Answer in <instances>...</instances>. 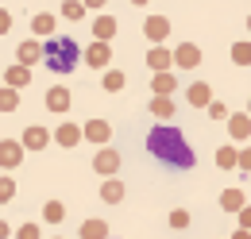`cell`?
Wrapping results in <instances>:
<instances>
[{
	"instance_id": "7",
	"label": "cell",
	"mask_w": 251,
	"mask_h": 239,
	"mask_svg": "<svg viewBox=\"0 0 251 239\" xmlns=\"http://www.w3.org/2000/svg\"><path fill=\"white\" fill-rule=\"evenodd\" d=\"M43 54H47V50H43V43H35V39H27V43H20V47H16V62H20V66H27V70H31L35 62H43Z\"/></svg>"
},
{
	"instance_id": "38",
	"label": "cell",
	"mask_w": 251,
	"mask_h": 239,
	"mask_svg": "<svg viewBox=\"0 0 251 239\" xmlns=\"http://www.w3.org/2000/svg\"><path fill=\"white\" fill-rule=\"evenodd\" d=\"M85 8H104V0H81Z\"/></svg>"
},
{
	"instance_id": "41",
	"label": "cell",
	"mask_w": 251,
	"mask_h": 239,
	"mask_svg": "<svg viewBox=\"0 0 251 239\" xmlns=\"http://www.w3.org/2000/svg\"><path fill=\"white\" fill-rule=\"evenodd\" d=\"M248 31H251V16H248Z\"/></svg>"
},
{
	"instance_id": "26",
	"label": "cell",
	"mask_w": 251,
	"mask_h": 239,
	"mask_svg": "<svg viewBox=\"0 0 251 239\" xmlns=\"http://www.w3.org/2000/svg\"><path fill=\"white\" fill-rule=\"evenodd\" d=\"M31 31L35 35H54V16H50V12H39L31 20Z\"/></svg>"
},
{
	"instance_id": "20",
	"label": "cell",
	"mask_w": 251,
	"mask_h": 239,
	"mask_svg": "<svg viewBox=\"0 0 251 239\" xmlns=\"http://www.w3.org/2000/svg\"><path fill=\"white\" fill-rule=\"evenodd\" d=\"M93 35H97V43H108V39L116 35V16H97L93 20Z\"/></svg>"
},
{
	"instance_id": "21",
	"label": "cell",
	"mask_w": 251,
	"mask_h": 239,
	"mask_svg": "<svg viewBox=\"0 0 251 239\" xmlns=\"http://www.w3.org/2000/svg\"><path fill=\"white\" fill-rule=\"evenodd\" d=\"M244 205H248L244 189H224V193H220V209H224V212H240Z\"/></svg>"
},
{
	"instance_id": "9",
	"label": "cell",
	"mask_w": 251,
	"mask_h": 239,
	"mask_svg": "<svg viewBox=\"0 0 251 239\" xmlns=\"http://www.w3.org/2000/svg\"><path fill=\"white\" fill-rule=\"evenodd\" d=\"M147 66H151L155 73H166V70L174 66V47H151V50H147Z\"/></svg>"
},
{
	"instance_id": "35",
	"label": "cell",
	"mask_w": 251,
	"mask_h": 239,
	"mask_svg": "<svg viewBox=\"0 0 251 239\" xmlns=\"http://www.w3.org/2000/svg\"><path fill=\"white\" fill-rule=\"evenodd\" d=\"M236 216H240V228H248V232H251V205H244Z\"/></svg>"
},
{
	"instance_id": "27",
	"label": "cell",
	"mask_w": 251,
	"mask_h": 239,
	"mask_svg": "<svg viewBox=\"0 0 251 239\" xmlns=\"http://www.w3.org/2000/svg\"><path fill=\"white\" fill-rule=\"evenodd\" d=\"M62 216H66L62 201H47V205H43V220H47V224H62Z\"/></svg>"
},
{
	"instance_id": "16",
	"label": "cell",
	"mask_w": 251,
	"mask_h": 239,
	"mask_svg": "<svg viewBox=\"0 0 251 239\" xmlns=\"http://www.w3.org/2000/svg\"><path fill=\"white\" fill-rule=\"evenodd\" d=\"M228 135H232V139H251V112H232Z\"/></svg>"
},
{
	"instance_id": "25",
	"label": "cell",
	"mask_w": 251,
	"mask_h": 239,
	"mask_svg": "<svg viewBox=\"0 0 251 239\" xmlns=\"http://www.w3.org/2000/svg\"><path fill=\"white\" fill-rule=\"evenodd\" d=\"M124 73H120V70H104V77H100V85H104V93H120L124 89Z\"/></svg>"
},
{
	"instance_id": "18",
	"label": "cell",
	"mask_w": 251,
	"mask_h": 239,
	"mask_svg": "<svg viewBox=\"0 0 251 239\" xmlns=\"http://www.w3.org/2000/svg\"><path fill=\"white\" fill-rule=\"evenodd\" d=\"M151 116L158 120V123H170V116H174V96H151Z\"/></svg>"
},
{
	"instance_id": "42",
	"label": "cell",
	"mask_w": 251,
	"mask_h": 239,
	"mask_svg": "<svg viewBox=\"0 0 251 239\" xmlns=\"http://www.w3.org/2000/svg\"><path fill=\"white\" fill-rule=\"evenodd\" d=\"M248 112H251V100H248Z\"/></svg>"
},
{
	"instance_id": "1",
	"label": "cell",
	"mask_w": 251,
	"mask_h": 239,
	"mask_svg": "<svg viewBox=\"0 0 251 239\" xmlns=\"http://www.w3.org/2000/svg\"><path fill=\"white\" fill-rule=\"evenodd\" d=\"M147 154L158 158L162 166H170V170H193V162H197L193 147L186 143V135L174 123H155L147 131Z\"/></svg>"
},
{
	"instance_id": "32",
	"label": "cell",
	"mask_w": 251,
	"mask_h": 239,
	"mask_svg": "<svg viewBox=\"0 0 251 239\" xmlns=\"http://www.w3.org/2000/svg\"><path fill=\"white\" fill-rule=\"evenodd\" d=\"M170 228H189V212L186 209H174V212H170Z\"/></svg>"
},
{
	"instance_id": "19",
	"label": "cell",
	"mask_w": 251,
	"mask_h": 239,
	"mask_svg": "<svg viewBox=\"0 0 251 239\" xmlns=\"http://www.w3.org/2000/svg\"><path fill=\"white\" fill-rule=\"evenodd\" d=\"M100 201H104V205H120V201H124V181L104 178V185H100Z\"/></svg>"
},
{
	"instance_id": "11",
	"label": "cell",
	"mask_w": 251,
	"mask_h": 239,
	"mask_svg": "<svg viewBox=\"0 0 251 239\" xmlns=\"http://www.w3.org/2000/svg\"><path fill=\"white\" fill-rule=\"evenodd\" d=\"M43 100H47V108H50V112H70V100H74V96H70L66 85H50Z\"/></svg>"
},
{
	"instance_id": "40",
	"label": "cell",
	"mask_w": 251,
	"mask_h": 239,
	"mask_svg": "<svg viewBox=\"0 0 251 239\" xmlns=\"http://www.w3.org/2000/svg\"><path fill=\"white\" fill-rule=\"evenodd\" d=\"M131 4H135V8H143V4H147V0H131Z\"/></svg>"
},
{
	"instance_id": "37",
	"label": "cell",
	"mask_w": 251,
	"mask_h": 239,
	"mask_svg": "<svg viewBox=\"0 0 251 239\" xmlns=\"http://www.w3.org/2000/svg\"><path fill=\"white\" fill-rule=\"evenodd\" d=\"M8 236H12V228H8L4 220H0V239H8Z\"/></svg>"
},
{
	"instance_id": "10",
	"label": "cell",
	"mask_w": 251,
	"mask_h": 239,
	"mask_svg": "<svg viewBox=\"0 0 251 239\" xmlns=\"http://www.w3.org/2000/svg\"><path fill=\"white\" fill-rule=\"evenodd\" d=\"M50 139H54V135H50L47 127H39V123H31V127H27L24 135H20V143H24L27 150H43L47 143H50Z\"/></svg>"
},
{
	"instance_id": "24",
	"label": "cell",
	"mask_w": 251,
	"mask_h": 239,
	"mask_svg": "<svg viewBox=\"0 0 251 239\" xmlns=\"http://www.w3.org/2000/svg\"><path fill=\"white\" fill-rule=\"evenodd\" d=\"M217 166L220 170H236V166H240V150L236 147H220L217 150Z\"/></svg>"
},
{
	"instance_id": "43",
	"label": "cell",
	"mask_w": 251,
	"mask_h": 239,
	"mask_svg": "<svg viewBox=\"0 0 251 239\" xmlns=\"http://www.w3.org/2000/svg\"><path fill=\"white\" fill-rule=\"evenodd\" d=\"M54 239H62V236H54Z\"/></svg>"
},
{
	"instance_id": "6",
	"label": "cell",
	"mask_w": 251,
	"mask_h": 239,
	"mask_svg": "<svg viewBox=\"0 0 251 239\" xmlns=\"http://www.w3.org/2000/svg\"><path fill=\"white\" fill-rule=\"evenodd\" d=\"M85 139L89 143H97V147H108V139H112V123L108 120H85Z\"/></svg>"
},
{
	"instance_id": "36",
	"label": "cell",
	"mask_w": 251,
	"mask_h": 239,
	"mask_svg": "<svg viewBox=\"0 0 251 239\" xmlns=\"http://www.w3.org/2000/svg\"><path fill=\"white\" fill-rule=\"evenodd\" d=\"M8 31H12V16L0 8V35H8Z\"/></svg>"
},
{
	"instance_id": "4",
	"label": "cell",
	"mask_w": 251,
	"mask_h": 239,
	"mask_svg": "<svg viewBox=\"0 0 251 239\" xmlns=\"http://www.w3.org/2000/svg\"><path fill=\"white\" fill-rule=\"evenodd\" d=\"M93 170L100 174V178H116V170H120V154L112 147H100L93 154Z\"/></svg>"
},
{
	"instance_id": "23",
	"label": "cell",
	"mask_w": 251,
	"mask_h": 239,
	"mask_svg": "<svg viewBox=\"0 0 251 239\" xmlns=\"http://www.w3.org/2000/svg\"><path fill=\"white\" fill-rule=\"evenodd\" d=\"M16 108H20V89L0 85V112H16Z\"/></svg>"
},
{
	"instance_id": "28",
	"label": "cell",
	"mask_w": 251,
	"mask_h": 239,
	"mask_svg": "<svg viewBox=\"0 0 251 239\" xmlns=\"http://www.w3.org/2000/svg\"><path fill=\"white\" fill-rule=\"evenodd\" d=\"M232 62L236 66H251V43H236L232 47Z\"/></svg>"
},
{
	"instance_id": "31",
	"label": "cell",
	"mask_w": 251,
	"mask_h": 239,
	"mask_svg": "<svg viewBox=\"0 0 251 239\" xmlns=\"http://www.w3.org/2000/svg\"><path fill=\"white\" fill-rule=\"evenodd\" d=\"M209 120H224V123H228V120H232V112H228V104H220V100H213V104H209Z\"/></svg>"
},
{
	"instance_id": "29",
	"label": "cell",
	"mask_w": 251,
	"mask_h": 239,
	"mask_svg": "<svg viewBox=\"0 0 251 239\" xmlns=\"http://www.w3.org/2000/svg\"><path fill=\"white\" fill-rule=\"evenodd\" d=\"M62 16H66V20H81V16H85V4H81V0H66Z\"/></svg>"
},
{
	"instance_id": "17",
	"label": "cell",
	"mask_w": 251,
	"mask_h": 239,
	"mask_svg": "<svg viewBox=\"0 0 251 239\" xmlns=\"http://www.w3.org/2000/svg\"><path fill=\"white\" fill-rule=\"evenodd\" d=\"M81 139H85V131H81L77 123H62V127L54 131V143H58V147H77Z\"/></svg>"
},
{
	"instance_id": "5",
	"label": "cell",
	"mask_w": 251,
	"mask_h": 239,
	"mask_svg": "<svg viewBox=\"0 0 251 239\" xmlns=\"http://www.w3.org/2000/svg\"><path fill=\"white\" fill-rule=\"evenodd\" d=\"M174 66H178V70H197V66H201V47H197V43L174 47Z\"/></svg>"
},
{
	"instance_id": "2",
	"label": "cell",
	"mask_w": 251,
	"mask_h": 239,
	"mask_svg": "<svg viewBox=\"0 0 251 239\" xmlns=\"http://www.w3.org/2000/svg\"><path fill=\"white\" fill-rule=\"evenodd\" d=\"M43 50H47V54H43L47 70H50V73H58V77L74 73V70H77V62L85 58V54H81V47H77L70 35H50V39L43 43Z\"/></svg>"
},
{
	"instance_id": "22",
	"label": "cell",
	"mask_w": 251,
	"mask_h": 239,
	"mask_svg": "<svg viewBox=\"0 0 251 239\" xmlns=\"http://www.w3.org/2000/svg\"><path fill=\"white\" fill-rule=\"evenodd\" d=\"M81 239H108V224L104 220H85L81 224Z\"/></svg>"
},
{
	"instance_id": "3",
	"label": "cell",
	"mask_w": 251,
	"mask_h": 239,
	"mask_svg": "<svg viewBox=\"0 0 251 239\" xmlns=\"http://www.w3.org/2000/svg\"><path fill=\"white\" fill-rule=\"evenodd\" d=\"M24 143L20 139H0V170H20L24 162Z\"/></svg>"
},
{
	"instance_id": "14",
	"label": "cell",
	"mask_w": 251,
	"mask_h": 239,
	"mask_svg": "<svg viewBox=\"0 0 251 239\" xmlns=\"http://www.w3.org/2000/svg\"><path fill=\"white\" fill-rule=\"evenodd\" d=\"M186 100L193 104V108H209V104H213V89H209L205 81H193V85L186 89Z\"/></svg>"
},
{
	"instance_id": "33",
	"label": "cell",
	"mask_w": 251,
	"mask_h": 239,
	"mask_svg": "<svg viewBox=\"0 0 251 239\" xmlns=\"http://www.w3.org/2000/svg\"><path fill=\"white\" fill-rule=\"evenodd\" d=\"M16 239H43V232H39V224H24L16 232Z\"/></svg>"
},
{
	"instance_id": "39",
	"label": "cell",
	"mask_w": 251,
	"mask_h": 239,
	"mask_svg": "<svg viewBox=\"0 0 251 239\" xmlns=\"http://www.w3.org/2000/svg\"><path fill=\"white\" fill-rule=\"evenodd\" d=\"M232 239H251V232H248V228H240V232H236Z\"/></svg>"
},
{
	"instance_id": "30",
	"label": "cell",
	"mask_w": 251,
	"mask_h": 239,
	"mask_svg": "<svg viewBox=\"0 0 251 239\" xmlns=\"http://www.w3.org/2000/svg\"><path fill=\"white\" fill-rule=\"evenodd\" d=\"M8 201H16V181L0 178V205H8Z\"/></svg>"
},
{
	"instance_id": "12",
	"label": "cell",
	"mask_w": 251,
	"mask_h": 239,
	"mask_svg": "<svg viewBox=\"0 0 251 239\" xmlns=\"http://www.w3.org/2000/svg\"><path fill=\"white\" fill-rule=\"evenodd\" d=\"M143 35H147L151 43H162V39L170 35V20H166V16H147V20H143Z\"/></svg>"
},
{
	"instance_id": "34",
	"label": "cell",
	"mask_w": 251,
	"mask_h": 239,
	"mask_svg": "<svg viewBox=\"0 0 251 239\" xmlns=\"http://www.w3.org/2000/svg\"><path fill=\"white\" fill-rule=\"evenodd\" d=\"M240 170L251 174V147H240Z\"/></svg>"
},
{
	"instance_id": "8",
	"label": "cell",
	"mask_w": 251,
	"mask_h": 239,
	"mask_svg": "<svg viewBox=\"0 0 251 239\" xmlns=\"http://www.w3.org/2000/svg\"><path fill=\"white\" fill-rule=\"evenodd\" d=\"M108 62H112V47H108V43H93V47H85V66H93V70H108Z\"/></svg>"
},
{
	"instance_id": "13",
	"label": "cell",
	"mask_w": 251,
	"mask_h": 239,
	"mask_svg": "<svg viewBox=\"0 0 251 239\" xmlns=\"http://www.w3.org/2000/svg\"><path fill=\"white\" fill-rule=\"evenodd\" d=\"M4 85H12V89H27V85H31V70L20 66V62L8 66V70H4Z\"/></svg>"
},
{
	"instance_id": "15",
	"label": "cell",
	"mask_w": 251,
	"mask_h": 239,
	"mask_svg": "<svg viewBox=\"0 0 251 239\" xmlns=\"http://www.w3.org/2000/svg\"><path fill=\"white\" fill-rule=\"evenodd\" d=\"M174 89H178L174 70H166V73H155V77H151V93H155V96H174Z\"/></svg>"
}]
</instances>
